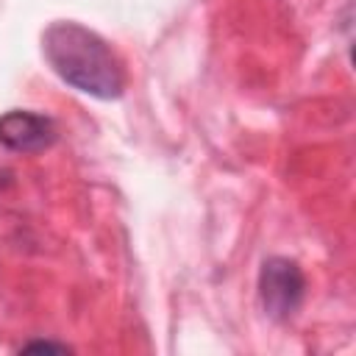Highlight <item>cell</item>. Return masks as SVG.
I'll return each mask as SVG.
<instances>
[{"instance_id": "1", "label": "cell", "mask_w": 356, "mask_h": 356, "mask_svg": "<svg viewBox=\"0 0 356 356\" xmlns=\"http://www.w3.org/2000/svg\"><path fill=\"white\" fill-rule=\"evenodd\" d=\"M42 53L67 86L89 97L117 100L125 89L122 61L103 36L81 22H53L42 36Z\"/></svg>"}, {"instance_id": "2", "label": "cell", "mask_w": 356, "mask_h": 356, "mask_svg": "<svg viewBox=\"0 0 356 356\" xmlns=\"http://www.w3.org/2000/svg\"><path fill=\"white\" fill-rule=\"evenodd\" d=\"M306 295L303 270L286 256H270L259 273V298L273 320H289Z\"/></svg>"}, {"instance_id": "3", "label": "cell", "mask_w": 356, "mask_h": 356, "mask_svg": "<svg viewBox=\"0 0 356 356\" xmlns=\"http://www.w3.org/2000/svg\"><path fill=\"white\" fill-rule=\"evenodd\" d=\"M56 142V125L36 111H6L0 117V145L14 153H39Z\"/></svg>"}]
</instances>
